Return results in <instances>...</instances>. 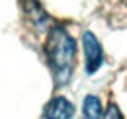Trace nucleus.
I'll list each match as a JSON object with an SVG mask.
<instances>
[{"mask_svg": "<svg viewBox=\"0 0 127 119\" xmlns=\"http://www.w3.org/2000/svg\"><path fill=\"white\" fill-rule=\"evenodd\" d=\"M45 53H47L49 66L53 70V78L59 86L66 84L74 70V60H76V43L68 35V31L55 26L47 35L45 43Z\"/></svg>", "mask_w": 127, "mask_h": 119, "instance_id": "f257e3e1", "label": "nucleus"}, {"mask_svg": "<svg viewBox=\"0 0 127 119\" xmlns=\"http://www.w3.org/2000/svg\"><path fill=\"white\" fill-rule=\"evenodd\" d=\"M82 45H84V57H86V70L92 74L102 66L104 53H102V45L96 39L92 31H84L82 35Z\"/></svg>", "mask_w": 127, "mask_h": 119, "instance_id": "f03ea898", "label": "nucleus"}, {"mask_svg": "<svg viewBox=\"0 0 127 119\" xmlns=\"http://www.w3.org/2000/svg\"><path fill=\"white\" fill-rule=\"evenodd\" d=\"M74 115V105L66 98L57 96L45 105V119H70Z\"/></svg>", "mask_w": 127, "mask_h": 119, "instance_id": "7ed1b4c3", "label": "nucleus"}, {"mask_svg": "<svg viewBox=\"0 0 127 119\" xmlns=\"http://www.w3.org/2000/svg\"><path fill=\"white\" fill-rule=\"evenodd\" d=\"M82 111H84L86 119H100L102 117V104H100V100L96 96H86Z\"/></svg>", "mask_w": 127, "mask_h": 119, "instance_id": "20e7f679", "label": "nucleus"}, {"mask_svg": "<svg viewBox=\"0 0 127 119\" xmlns=\"http://www.w3.org/2000/svg\"><path fill=\"white\" fill-rule=\"evenodd\" d=\"M104 119H123L121 117V111H119V107L115 104H111L108 109H106V115H104Z\"/></svg>", "mask_w": 127, "mask_h": 119, "instance_id": "39448f33", "label": "nucleus"}, {"mask_svg": "<svg viewBox=\"0 0 127 119\" xmlns=\"http://www.w3.org/2000/svg\"><path fill=\"white\" fill-rule=\"evenodd\" d=\"M123 2H125V4H127V0H123Z\"/></svg>", "mask_w": 127, "mask_h": 119, "instance_id": "423d86ee", "label": "nucleus"}]
</instances>
